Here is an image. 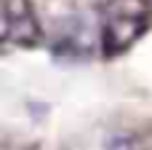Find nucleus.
Segmentation results:
<instances>
[{
    "mask_svg": "<svg viewBox=\"0 0 152 150\" xmlns=\"http://www.w3.org/2000/svg\"><path fill=\"white\" fill-rule=\"evenodd\" d=\"M150 24V8L144 0H112L104 16V54L126 51Z\"/></svg>",
    "mask_w": 152,
    "mask_h": 150,
    "instance_id": "obj_1",
    "label": "nucleus"
},
{
    "mask_svg": "<svg viewBox=\"0 0 152 150\" xmlns=\"http://www.w3.org/2000/svg\"><path fill=\"white\" fill-rule=\"evenodd\" d=\"M5 38L21 46H32L37 40V24L24 0H5Z\"/></svg>",
    "mask_w": 152,
    "mask_h": 150,
    "instance_id": "obj_2",
    "label": "nucleus"
}]
</instances>
